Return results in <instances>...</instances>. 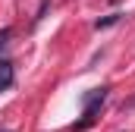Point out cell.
Listing matches in <instances>:
<instances>
[{
    "instance_id": "cell-1",
    "label": "cell",
    "mask_w": 135,
    "mask_h": 132,
    "mask_svg": "<svg viewBox=\"0 0 135 132\" xmlns=\"http://www.w3.org/2000/svg\"><path fill=\"white\" fill-rule=\"evenodd\" d=\"M107 95H110V88L104 85V88H91V91L82 98V120L72 123V132H85L94 120H98V110L107 104Z\"/></svg>"
},
{
    "instance_id": "cell-2",
    "label": "cell",
    "mask_w": 135,
    "mask_h": 132,
    "mask_svg": "<svg viewBox=\"0 0 135 132\" xmlns=\"http://www.w3.org/2000/svg\"><path fill=\"white\" fill-rule=\"evenodd\" d=\"M13 82H16V66L9 60H0V91L13 88Z\"/></svg>"
},
{
    "instance_id": "cell-3",
    "label": "cell",
    "mask_w": 135,
    "mask_h": 132,
    "mask_svg": "<svg viewBox=\"0 0 135 132\" xmlns=\"http://www.w3.org/2000/svg\"><path fill=\"white\" fill-rule=\"evenodd\" d=\"M119 19H123V13H110V16H104V19L94 22V29H98V32H101V29H110V25H116Z\"/></svg>"
},
{
    "instance_id": "cell-4",
    "label": "cell",
    "mask_w": 135,
    "mask_h": 132,
    "mask_svg": "<svg viewBox=\"0 0 135 132\" xmlns=\"http://www.w3.org/2000/svg\"><path fill=\"white\" fill-rule=\"evenodd\" d=\"M47 6H50V0H41V3H38V13H35V22H41V19H44Z\"/></svg>"
},
{
    "instance_id": "cell-5",
    "label": "cell",
    "mask_w": 135,
    "mask_h": 132,
    "mask_svg": "<svg viewBox=\"0 0 135 132\" xmlns=\"http://www.w3.org/2000/svg\"><path fill=\"white\" fill-rule=\"evenodd\" d=\"M9 35H13V29H0V47H6V41H9Z\"/></svg>"
},
{
    "instance_id": "cell-6",
    "label": "cell",
    "mask_w": 135,
    "mask_h": 132,
    "mask_svg": "<svg viewBox=\"0 0 135 132\" xmlns=\"http://www.w3.org/2000/svg\"><path fill=\"white\" fill-rule=\"evenodd\" d=\"M110 3H119V0H110Z\"/></svg>"
},
{
    "instance_id": "cell-7",
    "label": "cell",
    "mask_w": 135,
    "mask_h": 132,
    "mask_svg": "<svg viewBox=\"0 0 135 132\" xmlns=\"http://www.w3.org/2000/svg\"><path fill=\"white\" fill-rule=\"evenodd\" d=\"M0 132H9V129H0Z\"/></svg>"
}]
</instances>
